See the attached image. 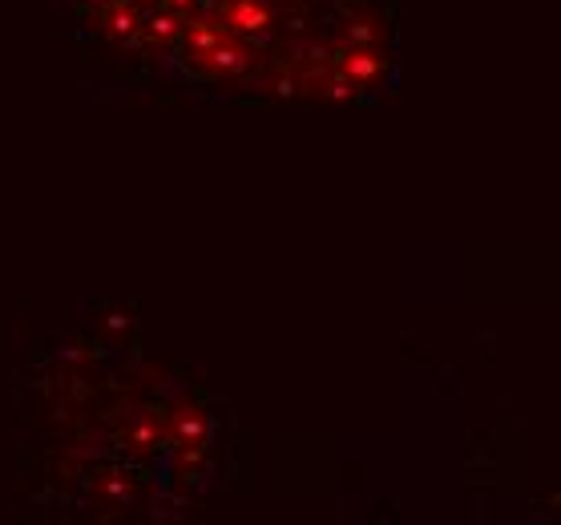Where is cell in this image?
Here are the masks:
<instances>
[]
</instances>
